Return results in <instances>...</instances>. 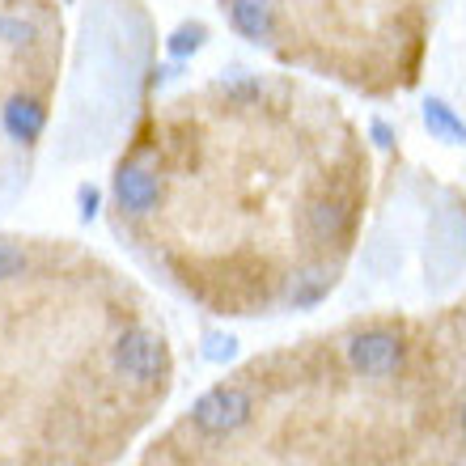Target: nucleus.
Returning a JSON list of instances; mask_svg holds the SVG:
<instances>
[{
    "instance_id": "f257e3e1",
    "label": "nucleus",
    "mask_w": 466,
    "mask_h": 466,
    "mask_svg": "<svg viewBox=\"0 0 466 466\" xmlns=\"http://www.w3.org/2000/svg\"><path fill=\"white\" fill-rule=\"evenodd\" d=\"M424 268L432 284L454 280L466 268V204L458 196H445L429 217V242H424Z\"/></svg>"
},
{
    "instance_id": "f03ea898",
    "label": "nucleus",
    "mask_w": 466,
    "mask_h": 466,
    "mask_svg": "<svg viewBox=\"0 0 466 466\" xmlns=\"http://www.w3.org/2000/svg\"><path fill=\"white\" fill-rule=\"evenodd\" d=\"M111 369L119 373L127 386H161L166 369H170V356H166V344H161L157 331L148 327H127L111 344Z\"/></svg>"
},
{
    "instance_id": "7ed1b4c3",
    "label": "nucleus",
    "mask_w": 466,
    "mask_h": 466,
    "mask_svg": "<svg viewBox=\"0 0 466 466\" xmlns=\"http://www.w3.org/2000/svg\"><path fill=\"white\" fill-rule=\"evenodd\" d=\"M250 420V394L238 386H212L208 394H199L191 407V424L204 437H229Z\"/></svg>"
},
{
    "instance_id": "20e7f679",
    "label": "nucleus",
    "mask_w": 466,
    "mask_h": 466,
    "mask_svg": "<svg viewBox=\"0 0 466 466\" xmlns=\"http://www.w3.org/2000/svg\"><path fill=\"white\" fill-rule=\"evenodd\" d=\"M403 339L390 331H360L348 339V365L360 378H390L403 369Z\"/></svg>"
},
{
    "instance_id": "39448f33",
    "label": "nucleus",
    "mask_w": 466,
    "mask_h": 466,
    "mask_svg": "<svg viewBox=\"0 0 466 466\" xmlns=\"http://www.w3.org/2000/svg\"><path fill=\"white\" fill-rule=\"evenodd\" d=\"M161 196H166V183H161V174L145 161H123L119 170H115V199H119V208L127 217H148V212H157Z\"/></svg>"
},
{
    "instance_id": "423d86ee",
    "label": "nucleus",
    "mask_w": 466,
    "mask_h": 466,
    "mask_svg": "<svg viewBox=\"0 0 466 466\" xmlns=\"http://www.w3.org/2000/svg\"><path fill=\"white\" fill-rule=\"evenodd\" d=\"M0 123H5L9 140L35 145L38 136H43V127H47V106H43L35 94H13V98L5 102V111H0Z\"/></svg>"
},
{
    "instance_id": "0eeeda50",
    "label": "nucleus",
    "mask_w": 466,
    "mask_h": 466,
    "mask_svg": "<svg viewBox=\"0 0 466 466\" xmlns=\"http://www.w3.org/2000/svg\"><path fill=\"white\" fill-rule=\"evenodd\" d=\"M348 229H352V208H348V199L322 196L306 208V233L314 238V242H322V246L339 242Z\"/></svg>"
},
{
    "instance_id": "6e6552de",
    "label": "nucleus",
    "mask_w": 466,
    "mask_h": 466,
    "mask_svg": "<svg viewBox=\"0 0 466 466\" xmlns=\"http://www.w3.org/2000/svg\"><path fill=\"white\" fill-rule=\"evenodd\" d=\"M229 25L246 43H271L276 38V5L271 0H229Z\"/></svg>"
},
{
    "instance_id": "1a4fd4ad",
    "label": "nucleus",
    "mask_w": 466,
    "mask_h": 466,
    "mask_svg": "<svg viewBox=\"0 0 466 466\" xmlns=\"http://www.w3.org/2000/svg\"><path fill=\"white\" fill-rule=\"evenodd\" d=\"M420 115H424V127H429L432 140H441V145H466V119L445 98H424Z\"/></svg>"
},
{
    "instance_id": "9d476101",
    "label": "nucleus",
    "mask_w": 466,
    "mask_h": 466,
    "mask_svg": "<svg viewBox=\"0 0 466 466\" xmlns=\"http://www.w3.org/2000/svg\"><path fill=\"white\" fill-rule=\"evenodd\" d=\"M335 289V271L331 268H306L289 280V306L293 309H314L322 297Z\"/></svg>"
},
{
    "instance_id": "9b49d317",
    "label": "nucleus",
    "mask_w": 466,
    "mask_h": 466,
    "mask_svg": "<svg viewBox=\"0 0 466 466\" xmlns=\"http://www.w3.org/2000/svg\"><path fill=\"white\" fill-rule=\"evenodd\" d=\"M221 94L233 102V106H250V102H258V94H263V81L242 73V68H233V73L221 76Z\"/></svg>"
},
{
    "instance_id": "f8f14e48",
    "label": "nucleus",
    "mask_w": 466,
    "mask_h": 466,
    "mask_svg": "<svg viewBox=\"0 0 466 466\" xmlns=\"http://www.w3.org/2000/svg\"><path fill=\"white\" fill-rule=\"evenodd\" d=\"M204 38H208V25H199V22H183L170 38H166V51H170L174 60H187V56H196V51L204 47Z\"/></svg>"
},
{
    "instance_id": "ddd939ff",
    "label": "nucleus",
    "mask_w": 466,
    "mask_h": 466,
    "mask_svg": "<svg viewBox=\"0 0 466 466\" xmlns=\"http://www.w3.org/2000/svg\"><path fill=\"white\" fill-rule=\"evenodd\" d=\"M25 268H30V255H25L13 238H0V284H9V280H17V276H25Z\"/></svg>"
},
{
    "instance_id": "4468645a",
    "label": "nucleus",
    "mask_w": 466,
    "mask_h": 466,
    "mask_svg": "<svg viewBox=\"0 0 466 466\" xmlns=\"http://www.w3.org/2000/svg\"><path fill=\"white\" fill-rule=\"evenodd\" d=\"M365 268L373 271V276H386V271L399 268V242H386V238H378V242L365 246Z\"/></svg>"
},
{
    "instance_id": "2eb2a0df",
    "label": "nucleus",
    "mask_w": 466,
    "mask_h": 466,
    "mask_svg": "<svg viewBox=\"0 0 466 466\" xmlns=\"http://www.w3.org/2000/svg\"><path fill=\"white\" fill-rule=\"evenodd\" d=\"M0 38H5V43H30V38H35V25L22 22V17H0Z\"/></svg>"
},
{
    "instance_id": "dca6fc26",
    "label": "nucleus",
    "mask_w": 466,
    "mask_h": 466,
    "mask_svg": "<svg viewBox=\"0 0 466 466\" xmlns=\"http://www.w3.org/2000/svg\"><path fill=\"white\" fill-rule=\"evenodd\" d=\"M204 356L221 365V360H233V356H238V344H233L229 335H208V344H204Z\"/></svg>"
},
{
    "instance_id": "f3484780",
    "label": "nucleus",
    "mask_w": 466,
    "mask_h": 466,
    "mask_svg": "<svg viewBox=\"0 0 466 466\" xmlns=\"http://www.w3.org/2000/svg\"><path fill=\"white\" fill-rule=\"evenodd\" d=\"M94 212H98V191H94V187H81V217H94Z\"/></svg>"
},
{
    "instance_id": "a211bd4d",
    "label": "nucleus",
    "mask_w": 466,
    "mask_h": 466,
    "mask_svg": "<svg viewBox=\"0 0 466 466\" xmlns=\"http://www.w3.org/2000/svg\"><path fill=\"white\" fill-rule=\"evenodd\" d=\"M373 140H378L381 148H390V145H394V132H390V127H386V123L378 119V123H373Z\"/></svg>"
},
{
    "instance_id": "6ab92c4d",
    "label": "nucleus",
    "mask_w": 466,
    "mask_h": 466,
    "mask_svg": "<svg viewBox=\"0 0 466 466\" xmlns=\"http://www.w3.org/2000/svg\"><path fill=\"white\" fill-rule=\"evenodd\" d=\"M458 420H462V432H466V403H462V416H458Z\"/></svg>"
}]
</instances>
